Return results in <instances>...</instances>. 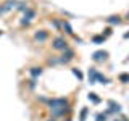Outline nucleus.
Returning <instances> with one entry per match:
<instances>
[{
    "label": "nucleus",
    "instance_id": "obj_4",
    "mask_svg": "<svg viewBox=\"0 0 129 121\" xmlns=\"http://www.w3.org/2000/svg\"><path fill=\"white\" fill-rule=\"evenodd\" d=\"M34 39L37 40V42H45V40L48 39V32L44 31V29H40V31H37L34 34Z\"/></svg>",
    "mask_w": 129,
    "mask_h": 121
},
{
    "label": "nucleus",
    "instance_id": "obj_17",
    "mask_svg": "<svg viewBox=\"0 0 129 121\" xmlns=\"http://www.w3.org/2000/svg\"><path fill=\"white\" fill-rule=\"evenodd\" d=\"M3 11H5V7H3V5H0V15H2Z\"/></svg>",
    "mask_w": 129,
    "mask_h": 121
},
{
    "label": "nucleus",
    "instance_id": "obj_16",
    "mask_svg": "<svg viewBox=\"0 0 129 121\" xmlns=\"http://www.w3.org/2000/svg\"><path fill=\"white\" fill-rule=\"evenodd\" d=\"M86 115H87V110H82V115H81V118L84 119V118H86Z\"/></svg>",
    "mask_w": 129,
    "mask_h": 121
},
{
    "label": "nucleus",
    "instance_id": "obj_19",
    "mask_svg": "<svg viewBox=\"0 0 129 121\" xmlns=\"http://www.w3.org/2000/svg\"><path fill=\"white\" fill-rule=\"evenodd\" d=\"M66 121H73V119H71V118H66Z\"/></svg>",
    "mask_w": 129,
    "mask_h": 121
},
{
    "label": "nucleus",
    "instance_id": "obj_5",
    "mask_svg": "<svg viewBox=\"0 0 129 121\" xmlns=\"http://www.w3.org/2000/svg\"><path fill=\"white\" fill-rule=\"evenodd\" d=\"M34 16H36V11H34V10H29V8H26V11H24V18H26V21L34 19Z\"/></svg>",
    "mask_w": 129,
    "mask_h": 121
},
{
    "label": "nucleus",
    "instance_id": "obj_9",
    "mask_svg": "<svg viewBox=\"0 0 129 121\" xmlns=\"http://www.w3.org/2000/svg\"><path fill=\"white\" fill-rule=\"evenodd\" d=\"M107 23H110V24H119L121 19L118 18V16H110V18H107Z\"/></svg>",
    "mask_w": 129,
    "mask_h": 121
},
{
    "label": "nucleus",
    "instance_id": "obj_8",
    "mask_svg": "<svg viewBox=\"0 0 129 121\" xmlns=\"http://www.w3.org/2000/svg\"><path fill=\"white\" fill-rule=\"evenodd\" d=\"M16 3H18L16 0H7V2H5V5H3V7H5V10H11L13 7H16Z\"/></svg>",
    "mask_w": 129,
    "mask_h": 121
},
{
    "label": "nucleus",
    "instance_id": "obj_6",
    "mask_svg": "<svg viewBox=\"0 0 129 121\" xmlns=\"http://www.w3.org/2000/svg\"><path fill=\"white\" fill-rule=\"evenodd\" d=\"M31 74H32V78H37V76L42 74V68H40V66H34V68H31Z\"/></svg>",
    "mask_w": 129,
    "mask_h": 121
},
{
    "label": "nucleus",
    "instance_id": "obj_10",
    "mask_svg": "<svg viewBox=\"0 0 129 121\" xmlns=\"http://www.w3.org/2000/svg\"><path fill=\"white\" fill-rule=\"evenodd\" d=\"M61 24H63V29H66V32H68V34H71V36H73V29H71L70 23H68V21H63Z\"/></svg>",
    "mask_w": 129,
    "mask_h": 121
},
{
    "label": "nucleus",
    "instance_id": "obj_11",
    "mask_svg": "<svg viewBox=\"0 0 129 121\" xmlns=\"http://www.w3.org/2000/svg\"><path fill=\"white\" fill-rule=\"evenodd\" d=\"M52 24H53L56 29H60V23H58V21H55V19H53V21H52Z\"/></svg>",
    "mask_w": 129,
    "mask_h": 121
},
{
    "label": "nucleus",
    "instance_id": "obj_18",
    "mask_svg": "<svg viewBox=\"0 0 129 121\" xmlns=\"http://www.w3.org/2000/svg\"><path fill=\"white\" fill-rule=\"evenodd\" d=\"M47 121H56V119L55 118H50V119H47Z\"/></svg>",
    "mask_w": 129,
    "mask_h": 121
},
{
    "label": "nucleus",
    "instance_id": "obj_2",
    "mask_svg": "<svg viewBox=\"0 0 129 121\" xmlns=\"http://www.w3.org/2000/svg\"><path fill=\"white\" fill-rule=\"evenodd\" d=\"M52 47L55 48V50H64V48L68 47V42L64 40V37H55L53 42H52Z\"/></svg>",
    "mask_w": 129,
    "mask_h": 121
},
{
    "label": "nucleus",
    "instance_id": "obj_14",
    "mask_svg": "<svg viewBox=\"0 0 129 121\" xmlns=\"http://www.w3.org/2000/svg\"><path fill=\"white\" fill-rule=\"evenodd\" d=\"M29 87H31V89H34V87H36V82H34V79H32V81H29Z\"/></svg>",
    "mask_w": 129,
    "mask_h": 121
},
{
    "label": "nucleus",
    "instance_id": "obj_1",
    "mask_svg": "<svg viewBox=\"0 0 129 121\" xmlns=\"http://www.w3.org/2000/svg\"><path fill=\"white\" fill-rule=\"evenodd\" d=\"M47 105L50 108H66L68 105V99H53V100H47Z\"/></svg>",
    "mask_w": 129,
    "mask_h": 121
},
{
    "label": "nucleus",
    "instance_id": "obj_20",
    "mask_svg": "<svg viewBox=\"0 0 129 121\" xmlns=\"http://www.w3.org/2000/svg\"><path fill=\"white\" fill-rule=\"evenodd\" d=\"M0 34H2V32H0Z\"/></svg>",
    "mask_w": 129,
    "mask_h": 121
},
{
    "label": "nucleus",
    "instance_id": "obj_3",
    "mask_svg": "<svg viewBox=\"0 0 129 121\" xmlns=\"http://www.w3.org/2000/svg\"><path fill=\"white\" fill-rule=\"evenodd\" d=\"M73 58H74V50H71V48H64V50H63V55L61 56H60V63H68V62H71V60Z\"/></svg>",
    "mask_w": 129,
    "mask_h": 121
},
{
    "label": "nucleus",
    "instance_id": "obj_12",
    "mask_svg": "<svg viewBox=\"0 0 129 121\" xmlns=\"http://www.w3.org/2000/svg\"><path fill=\"white\" fill-rule=\"evenodd\" d=\"M90 99H92V100H94V102H95V103H97V102H100V100H99V99H97V97H95V94H90Z\"/></svg>",
    "mask_w": 129,
    "mask_h": 121
},
{
    "label": "nucleus",
    "instance_id": "obj_15",
    "mask_svg": "<svg viewBox=\"0 0 129 121\" xmlns=\"http://www.w3.org/2000/svg\"><path fill=\"white\" fill-rule=\"evenodd\" d=\"M97 121H105V116H102V115H99V116H97Z\"/></svg>",
    "mask_w": 129,
    "mask_h": 121
},
{
    "label": "nucleus",
    "instance_id": "obj_7",
    "mask_svg": "<svg viewBox=\"0 0 129 121\" xmlns=\"http://www.w3.org/2000/svg\"><path fill=\"white\" fill-rule=\"evenodd\" d=\"M107 58V52H95L94 53V60H97V62H99V60H105Z\"/></svg>",
    "mask_w": 129,
    "mask_h": 121
},
{
    "label": "nucleus",
    "instance_id": "obj_13",
    "mask_svg": "<svg viewBox=\"0 0 129 121\" xmlns=\"http://www.w3.org/2000/svg\"><path fill=\"white\" fill-rule=\"evenodd\" d=\"M102 40H105V37H94V42H102Z\"/></svg>",
    "mask_w": 129,
    "mask_h": 121
}]
</instances>
